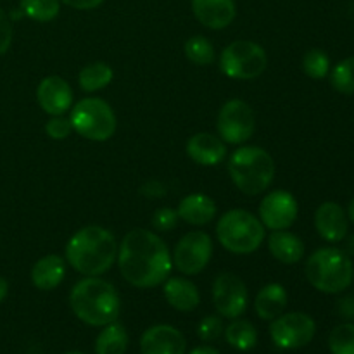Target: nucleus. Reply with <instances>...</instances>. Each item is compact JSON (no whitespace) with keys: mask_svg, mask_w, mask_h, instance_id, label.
I'll use <instances>...</instances> for the list:
<instances>
[{"mask_svg":"<svg viewBox=\"0 0 354 354\" xmlns=\"http://www.w3.org/2000/svg\"><path fill=\"white\" fill-rule=\"evenodd\" d=\"M162 294L165 299L171 308L176 311H194L201 303V294L196 283L190 280L182 279V277H173V279H166L165 286H162Z\"/></svg>","mask_w":354,"mask_h":354,"instance_id":"19","label":"nucleus"},{"mask_svg":"<svg viewBox=\"0 0 354 354\" xmlns=\"http://www.w3.org/2000/svg\"><path fill=\"white\" fill-rule=\"evenodd\" d=\"M268 249L273 258L283 265H296L304 256L303 241L287 230H273L268 237Z\"/></svg>","mask_w":354,"mask_h":354,"instance_id":"22","label":"nucleus"},{"mask_svg":"<svg viewBox=\"0 0 354 354\" xmlns=\"http://www.w3.org/2000/svg\"><path fill=\"white\" fill-rule=\"evenodd\" d=\"M218 137L227 144L241 145L254 135L256 118L254 111L248 102L241 99H232L223 104L218 113L216 121Z\"/></svg>","mask_w":354,"mask_h":354,"instance_id":"9","label":"nucleus"},{"mask_svg":"<svg viewBox=\"0 0 354 354\" xmlns=\"http://www.w3.org/2000/svg\"><path fill=\"white\" fill-rule=\"evenodd\" d=\"M213 303L221 317L235 320L248 310V287L234 273H221L213 283Z\"/></svg>","mask_w":354,"mask_h":354,"instance_id":"12","label":"nucleus"},{"mask_svg":"<svg viewBox=\"0 0 354 354\" xmlns=\"http://www.w3.org/2000/svg\"><path fill=\"white\" fill-rule=\"evenodd\" d=\"M330 83L342 95H354V55L334 66L330 71Z\"/></svg>","mask_w":354,"mask_h":354,"instance_id":"29","label":"nucleus"},{"mask_svg":"<svg viewBox=\"0 0 354 354\" xmlns=\"http://www.w3.org/2000/svg\"><path fill=\"white\" fill-rule=\"evenodd\" d=\"M183 52H185V57L196 66H211L216 59L213 44L206 37H201V35L189 38L185 41Z\"/></svg>","mask_w":354,"mask_h":354,"instance_id":"28","label":"nucleus"},{"mask_svg":"<svg viewBox=\"0 0 354 354\" xmlns=\"http://www.w3.org/2000/svg\"><path fill=\"white\" fill-rule=\"evenodd\" d=\"M69 304L76 318L92 327H106L113 324L121 311L116 287L99 277H86L75 283L69 294Z\"/></svg>","mask_w":354,"mask_h":354,"instance_id":"3","label":"nucleus"},{"mask_svg":"<svg viewBox=\"0 0 354 354\" xmlns=\"http://www.w3.org/2000/svg\"><path fill=\"white\" fill-rule=\"evenodd\" d=\"M299 206L296 197L287 190H273L259 204V221L270 230H287L296 221Z\"/></svg>","mask_w":354,"mask_h":354,"instance_id":"13","label":"nucleus"},{"mask_svg":"<svg viewBox=\"0 0 354 354\" xmlns=\"http://www.w3.org/2000/svg\"><path fill=\"white\" fill-rule=\"evenodd\" d=\"M37 100L50 116H62L73 107V90L61 76H47L37 88Z\"/></svg>","mask_w":354,"mask_h":354,"instance_id":"14","label":"nucleus"},{"mask_svg":"<svg viewBox=\"0 0 354 354\" xmlns=\"http://www.w3.org/2000/svg\"><path fill=\"white\" fill-rule=\"evenodd\" d=\"M12 44V23L9 16L0 9V55L6 54Z\"/></svg>","mask_w":354,"mask_h":354,"instance_id":"35","label":"nucleus"},{"mask_svg":"<svg viewBox=\"0 0 354 354\" xmlns=\"http://www.w3.org/2000/svg\"><path fill=\"white\" fill-rule=\"evenodd\" d=\"M69 121L73 131L86 140L106 142L116 131V114L113 107L99 97H86L71 107Z\"/></svg>","mask_w":354,"mask_h":354,"instance_id":"7","label":"nucleus"},{"mask_svg":"<svg viewBox=\"0 0 354 354\" xmlns=\"http://www.w3.org/2000/svg\"><path fill=\"white\" fill-rule=\"evenodd\" d=\"M348 214L341 204L334 201L320 204L315 213V228L318 235L327 242H341L348 235Z\"/></svg>","mask_w":354,"mask_h":354,"instance_id":"16","label":"nucleus"},{"mask_svg":"<svg viewBox=\"0 0 354 354\" xmlns=\"http://www.w3.org/2000/svg\"><path fill=\"white\" fill-rule=\"evenodd\" d=\"M128 349V334L121 324L106 325L95 339L97 354H124Z\"/></svg>","mask_w":354,"mask_h":354,"instance_id":"24","label":"nucleus"},{"mask_svg":"<svg viewBox=\"0 0 354 354\" xmlns=\"http://www.w3.org/2000/svg\"><path fill=\"white\" fill-rule=\"evenodd\" d=\"M61 2L76 10H92L102 6L104 0H61Z\"/></svg>","mask_w":354,"mask_h":354,"instance_id":"37","label":"nucleus"},{"mask_svg":"<svg viewBox=\"0 0 354 354\" xmlns=\"http://www.w3.org/2000/svg\"><path fill=\"white\" fill-rule=\"evenodd\" d=\"M223 332L228 344L237 349V351H251L258 344V330L248 320L235 318Z\"/></svg>","mask_w":354,"mask_h":354,"instance_id":"25","label":"nucleus"},{"mask_svg":"<svg viewBox=\"0 0 354 354\" xmlns=\"http://www.w3.org/2000/svg\"><path fill=\"white\" fill-rule=\"evenodd\" d=\"M178 218L189 225H207L216 218L218 206L209 196L204 194H190L183 197L178 204Z\"/></svg>","mask_w":354,"mask_h":354,"instance_id":"20","label":"nucleus"},{"mask_svg":"<svg viewBox=\"0 0 354 354\" xmlns=\"http://www.w3.org/2000/svg\"><path fill=\"white\" fill-rule=\"evenodd\" d=\"M187 156L196 165L216 166L227 158V145L213 133H196L187 142Z\"/></svg>","mask_w":354,"mask_h":354,"instance_id":"18","label":"nucleus"},{"mask_svg":"<svg viewBox=\"0 0 354 354\" xmlns=\"http://www.w3.org/2000/svg\"><path fill=\"white\" fill-rule=\"evenodd\" d=\"M328 348L332 354H354V324H342L330 332Z\"/></svg>","mask_w":354,"mask_h":354,"instance_id":"31","label":"nucleus"},{"mask_svg":"<svg viewBox=\"0 0 354 354\" xmlns=\"http://www.w3.org/2000/svg\"><path fill=\"white\" fill-rule=\"evenodd\" d=\"M216 235L228 252L251 254L261 248L266 232L258 216L245 209H232L218 220Z\"/></svg>","mask_w":354,"mask_h":354,"instance_id":"6","label":"nucleus"},{"mask_svg":"<svg viewBox=\"0 0 354 354\" xmlns=\"http://www.w3.org/2000/svg\"><path fill=\"white\" fill-rule=\"evenodd\" d=\"M223 330L225 328H223V322H221V318L214 317V315H209V317L201 320L199 327H197V335H199L201 341L213 342L223 334Z\"/></svg>","mask_w":354,"mask_h":354,"instance_id":"32","label":"nucleus"},{"mask_svg":"<svg viewBox=\"0 0 354 354\" xmlns=\"http://www.w3.org/2000/svg\"><path fill=\"white\" fill-rule=\"evenodd\" d=\"M7 294H9V283H7V280L3 277H0V303L6 299Z\"/></svg>","mask_w":354,"mask_h":354,"instance_id":"39","label":"nucleus"},{"mask_svg":"<svg viewBox=\"0 0 354 354\" xmlns=\"http://www.w3.org/2000/svg\"><path fill=\"white\" fill-rule=\"evenodd\" d=\"M337 311H339V315H341L342 318L354 322V294H351V296L342 297V299H339Z\"/></svg>","mask_w":354,"mask_h":354,"instance_id":"36","label":"nucleus"},{"mask_svg":"<svg viewBox=\"0 0 354 354\" xmlns=\"http://www.w3.org/2000/svg\"><path fill=\"white\" fill-rule=\"evenodd\" d=\"M118 242L107 228L99 225L83 227L66 244V259L78 273L99 277L114 265Z\"/></svg>","mask_w":354,"mask_h":354,"instance_id":"2","label":"nucleus"},{"mask_svg":"<svg viewBox=\"0 0 354 354\" xmlns=\"http://www.w3.org/2000/svg\"><path fill=\"white\" fill-rule=\"evenodd\" d=\"M194 16L209 30H225L235 19L234 0H192Z\"/></svg>","mask_w":354,"mask_h":354,"instance_id":"17","label":"nucleus"},{"mask_svg":"<svg viewBox=\"0 0 354 354\" xmlns=\"http://www.w3.org/2000/svg\"><path fill=\"white\" fill-rule=\"evenodd\" d=\"M116 259L123 279L138 289L161 286L173 268L166 242L145 228H135L124 235Z\"/></svg>","mask_w":354,"mask_h":354,"instance_id":"1","label":"nucleus"},{"mask_svg":"<svg viewBox=\"0 0 354 354\" xmlns=\"http://www.w3.org/2000/svg\"><path fill=\"white\" fill-rule=\"evenodd\" d=\"M306 279L320 292H342L351 286L354 279L351 258L341 249H318L310 256L306 263Z\"/></svg>","mask_w":354,"mask_h":354,"instance_id":"5","label":"nucleus"},{"mask_svg":"<svg viewBox=\"0 0 354 354\" xmlns=\"http://www.w3.org/2000/svg\"><path fill=\"white\" fill-rule=\"evenodd\" d=\"M213 241L206 232H189L176 244L173 252V266L183 275H199L211 261Z\"/></svg>","mask_w":354,"mask_h":354,"instance_id":"11","label":"nucleus"},{"mask_svg":"<svg viewBox=\"0 0 354 354\" xmlns=\"http://www.w3.org/2000/svg\"><path fill=\"white\" fill-rule=\"evenodd\" d=\"M189 354H220V351L211 346H199V348H194Z\"/></svg>","mask_w":354,"mask_h":354,"instance_id":"38","label":"nucleus"},{"mask_svg":"<svg viewBox=\"0 0 354 354\" xmlns=\"http://www.w3.org/2000/svg\"><path fill=\"white\" fill-rule=\"evenodd\" d=\"M68 354H82V353H68Z\"/></svg>","mask_w":354,"mask_h":354,"instance_id":"42","label":"nucleus"},{"mask_svg":"<svg viewBox=\"0 0 354 354\" xmlns=\"http://www.w3.org/2000/svg\"><path fill=\"white\" fill-rule=\"evenodd\" d=\"M232 182L245 196H259L270 189L275 178V161L265 149L244 145L232 152L228 159Z\"/></svg>","mask_w":354,"mask_h":354,"instance_id":"4","label":"nucleus"},{"mask_svg":"<svg viewBox=\"0 0 354 354\" xmlns=\"http://www.w3.org/2000/svg\"><path fill=\"white\" fill-rule=\"evenodd\" d=\"M303 71L311 80H324L330 73V57L322 48H311L303 57Z\"/></svg>","mask_w":354,"mask_h":354,"instance_id":"30","label":"nucleus"},{"mask_svg":"<svg viewBox=\"0 0 354 354\" xmlns=\"http://www.w3.org/2000/svg\"><path fill=\"white\" fill-rule=\"evenodd\" d=\"M178 223V213L171 207H161L152 216V225L159 232H171Z\"/></svg>","mask_w":354,"mask_h":354,"instance_id":"34","label":"nucleus"},{"mask_svg":"<svg viewBox=\"0 0 354 354\" xmlns=\"http://www.w3.org/2000/svg\"><path fill=\"white\" fill-rule=\"evenodd\" d=\"M346 254L354 256V235H351V237H349L348 244H346Z\"/></svg>","mask_w":354,"mask_h":354,"instance_id":"40","label":"nucleus"},{"mask_svg":"<svg viewBox=\"0 0 354 354\" xmlns=\"http://www.w3.org/2000/svg\"><path fill=\"white\" fill-rule=\"evenodd\" d=\"M21 14L37 23H48L61 12V0H21Z\"/></svg>","mask_w":354,"mask_h":354,"instance_id":"27","label":"nucleus"},{"mask_svg":"<svg viewBox=\"0 0 354 354\" xmlns=\"http://www.w3.org/2000/svg\"><path fill=\"white\" fill-rule=\"evenodd\" d=\"M348 218L354 223V199L351 201V204H349V209H348Z\"/></svg>","mask_w":354,"mask_h":354,"instance_id":"41","label":"nucleus"},{"mask_svg":"<svg viewBox=\"0 0 354 354\" xmlns=\"http://www.w3.org/2000/svg\"><path fill=\"white\" fill-rule=\"evenodd\" d=\"M317 332V324L306 313L280 315L270 325V337L279 349H301L310 344Z\"/></svg>","mask_w":354,"mask_h":354,"instance_id":"10","label":"nucleus"},{"mask_svg":"<svg viewBox=\"0 0 354 354\" xmlns=\"http://www.w3.org/2000/svg\"><path fill=\"white\" fill-rule=\"evenodd\" d=\"M287 290L282 283H268L258 292L254 299V310L261 320H275L287 308Z\"/></svg>","mask_w":354,"mask_h":354,"instance_id":"23","label":"nucleus"},{"mask_svg":"<svg viewBox=\"0 0 354 354\" xmlns=\"http://www.w3.org/2000/svg\"><path fill=\"white\" fill-rule=\"evenodd\" d=\"M266 66L265 48L251 40L232 41L220 55L221 73L232 80H254L265 73Z\"/></svg>","mask_w":354,"mask_h":354,"instance_id":"8","label":"nucleus"},{"mask_svg":"<svg viewBox=\"0 0 354 354\" xmlns=\"http://www.w3.org/2000/svg\"><path fill=\"white\" fill-rule=\"evenodd\" d=\"M185 337L171 325L151 327L140 339L142 354H185Z\"/></svg>","mask_w":354,"mask_h":354,"instance_id":"15","label":"nucleus"},{"mask_svg":"<svg viewBox=\"0 0 354 354\" xmlns=\"http://www.w3.org/2000/svg\"><path fill=\"white\" fill-rule=\"evenodd\" d=\"M113 69L106 62H92L80 71L78 83L83 92H99L113 82Z\"/></svg>","mask_w":354,"mask_h":354,"instance_id":"26","label":"nucleus"},{"mask_svg":"<svg viewBox=\"0 0 354 354\" xmlns=\"http://www.w3.org/2000/svg\"><path fill=\"white\" fill-rule=\"evenodd\" d=\"M73 124L69 121V118L64 116H52L50 120L45 124V133L48 135L54 140H64L71 135Z\"/></svg>","mask_w":354,"mask_h":354,"instance_id":"33","label":"nucleus"},{"mask_svg":"<svg viewBox=\"0 0 354 354\" xmlns=\"http://www.w3.org/2000/svg\"><path fill=\"white\" fill-rule=\"evenodd\" d=\"M66 277V261L57 254H48L38 259L31 270V282L40 290H54Z\"/></svg>","mask_w":354,"mask_h":354,"instance_id":"21","label":"nucleus"}]
</instances>
